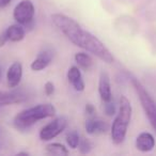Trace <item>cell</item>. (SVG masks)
<instances>
[{
    "label": "cell",
    "instance_id": "2e32d148",
    "mask_svg": "<svg viewBox=\"0 0 156 156\" xmlns=\"http://www.w3.org/2000/svg\"><path fill=\"white\" fill-rule=\"evenodd\" d=\"M46 152L50 155L56 156H66L69 155L67 149L61 143H50L46 145Z\"/></svg>",
    "mask_w": 156,
    "mask_h": 156
},
{
    "label": "cell",
    "instance_id": "6da1fadb",
    "mask_svg": "<svg viewBox=\"0 0 156 156\" xmlns=\"http://www.w3.org/2000/svg\"><path fill=\"white\" fill-rule=\"evenodd\" d=\"M51 20L55 26L66 37L67 40H69V42L89 51L108 64L113 63L115 58L104 43L91 32L85 30L75 20L61 13L52 14Z\"/></svg>",
    "mask_w": 156,
    "mask_h": 156
},
{
    "label": "cell",
    "instance_id": "30bf717a",
    "mask_svg": "<svg viewBox=\"0 0 156 156\" xmlns=\"http://www.w3.org/2000/svg\"><path fill=\"white\" fill-rule=\"evenodd\" d=\"M23 77V65L20 62H14L10 65L7 72V81L10 88H15L20 85Z\"/></svg>",
    "mask_w": 156,
    "mask_h": 156
},
{
    "label": "cell",
    "instance_id": "8992f818",
    "mask_svg": "<svg viewBox=\"0 0 156 156\" xmlns=\"http://www.w3.org/2000/svg\"><path fill=\"white\" fill-rule=\"evenodd\" d=\"M34 5L30 0H22L13 11V17L20 25H29L34 17Z\"/></svg>",
    "mask_w": 156,
    "mask_h": 156
},
{
    "label": "cell",
    "instance_id": "7402d4cb",
    "mask_svg": "<svg viewBox=\"0 0 156 156\" xmlns=\"http://www.w3.org/2000/svg\"><path fill=\"white\" fill-rule=\"evenodd\" d=\"M8 41H9V40H8L7 34H5V32L3 31V32L0 34V47H3Z\"/></svg>",
    "mask_w": 156,
    "mask_h": 156
},
{
    "label": "cell",
    "instance_id": "277c9868",
    "mask_svg": "<svg viewBox=\"0 0 156 156\" xmlns=\"http://www.w3.org/2000/svg\"><path fill=\"white\" fill-rule=\"evenodd\" d=\"M130 81H132L133 86H134L135 90H136L138 98L140 100L141 106H142L143 110H144L145 115L149 119L150 123H151L152 127L155 129L156 132V103L155 101L152 98V96L149 94V92L145 90V88L142 86V83L135 77H130Z\"/></svg>",
    "mask_w": 156,
    "mask_h": 156
},
{
    "label": "cell",
    "instance_id": "5bb4252c",
    "mask_svg": "<svg viewBox=\"0 0 156 156\" xmlns=\"http://www.w3.org/2000/svg\"><path fill=\"white\" fill-rule=\"evenodd\" d=\"M5 34L8 37V40L11 42H20L24 40L25 34H26V31L23 28L22 25L15 24L10 26L7 30L5 31Z\"/></svg>",
    "mask_w": 156,
    "mask_h": 156
},
{
    "label": "cell",
    "instance_id": "8fae6325",
    "mask_svg": "<svg viewBox=\"0 0 156 156\" xmlns=\"http://www.w3.org/2000/svg\"><path fill=\"white\" fill-rule=\"evenodd\" d=\"M67 79L69 83L73 86V88L78 92H83L85 90V83H83V76L80 69L77 66H71L67 72Z\"/></svg>",
    "mask_w": 156,
    "mask_h": 156
},
{
    "label": "cell",
    "instance_id": "d4e9b609",
    "mask_svg": "<svg viewBox=\"0 0 156 156\" xmlns=\"http://www.w3.org/2000/svg\"><path fill=\"white\" fill-rule=\"evenodd\" d=\"M0 79H1V69H0Z\"/></svg>",
    "mask_w": 156,
    "mask_h": 156
},
{
    "label": "cell",
    "instance_id": "5b68a950",
    "mask_svg": "<svg viewBox=\"0 0 156 156\" xmlns=\"http://www.w3.org/2000/svg\"><path fill=\"white\" fill-rule=\"evenodd\" d=\"M67 124H69V121H67L66 117L61 115V117L56 118L42 128L40 132V139L42 141H49L56 138L66 128Z\"/></svg>",
    "mask_w": 156,
    "mask_h": 156
},
{
    "label": "cell",
    "instance_id": "44dd1931",
    "mask_svg": "<svg viewBox=\"0 0 156 156\" xmlns=\"http://www.w3.org/2000/svg\"><path fill=\"white\" fill-rule=\"evenodd\" d=\"M86 112L89 115H93L95 113V108L92 104H87L86 105Z\"/></svg>",
    "mask_w": 156,
    "mask_h": 156
},
{
    "label": "cell",
    "instance_id": "603a6c76",
    "mask_svg": "<svg viewBox=\"0 0 156 156\" xmlns=\"http://www.w3.org/2000/svg\"><path fill=\"white\" fill-rule=\"evenodd\" d=\"M12 0H0V9H5V7L10 5Z\"/></svg>",
    "mask_w": 156,
    "mask_h": 156
},
{
    "label": "cell",
    "instance_id": "7c38bea8",
    "mask_svg": "<svg viewBox=\"0 0 156 156\" xmlns=\"http://www.w3.org/2000/svg\"><path fill=\"white\" fill-rule=\"evenodd\" d=\"M155 147V139L150 133H141L136 139V147L140 152H150Z\"/></svg>",
    "mask_w": 156,
    "mask_h": 156
},
{
    "label": "cell",
    "instance_id": "ac0fdd59",
    "mask_svg": "<svg viewBox=\"0 0 156 156\" xmlns=\"http://www.w3.org/2000/svg\"><path fill=\"white\" fill-rule=\"evenodd\" d=\"M92 147H93V144H92V142L90 140H88V139H86V138L80 139L79 144H78V149H79V152H80L81 154L90 153Z\"/></svg>",
    "mask_w": 156,
    "mask_h": 156
},
{
    "label": "cell",
    "instance_id": "9c48e42d",
    "mask_svg": "<svg viewBox=\"0 0 156 156\" xmlns=\"http://www.w3.org/2000/svg\"><path fill=\"white\" fill-rule=\"evenodd\" d=\"M85 127L87 133L90 135L105 134L109 129V125L107 122H105L104 120L100 119V118H94V117H91L90 119L87 120Z\"/></svg>",
    "mask_w": 156,
    "mask_h": 156
},
{
    "label": "cell",
    "instance_id": "e0dca14e",
    "mask_svg": "<svg viewBox=\"0 0 156 156\" xmlns=\"http://www.w3.org/2000/svg\"><path fill=\"white\" fill-rule=\"evenodd\" d=\"M66 143L69 147L72 149H76L79 144V141H80V137H79V134H78L76 130H72L69 134L66 135Z\"/></svg>",
    "mask_w": 156,
    "mask_h": 156
},
{
    "label": "cell",
    "instance_id": "3957f363",
    "mask_svg": "<svg viewBox=\"0 0 156 156\" xmlns=\"http://www.w3.org/2000/svg\"><path fill=\"white\" fill-rule=\"evenodd\" d=\"M130 119H132V105L126 96L122 95L119 102V112L111 126V138L115 144H121L124 141Z\"/></svg>",
    "mask_w": 156,
    "mask_h": 156
},
{
    "label": "cell",
    "instance_id": "52a82bcc",
    "mask_svg": "<svg viewBox=\"0 0 156 156\" xmlns=\"http://www.w3.org/2000/svg\"><path fill=\"white\" fill-rule=\"evenodd\" d=\"M27 100V95L20 90L1 91L0 90V106L20 104Z\"/></svg>",
    "mask_w": 156,
    "mask_h": 156
},
{
    "label": "cell",
    "instance_id": "9a60e30c",
    "mask_svg": "<svg viewBox=\"0 0 156 156\" xmlns=\"http://www.w3.org/2000/svg\"><path fill=\"white\" fill-rule=\"evenodd\" d=\"M75 61L78 64V66H80L81 69H86V71L89 69L92 66V64H93L92 58L88 54H85V52H78V54H76Z\"/></svg>",
    "mask_w": 156,
    "mask_h": 156
},
{
    "label": "cell",
    "instance_id": "d6986e66",
    "mask_svg": "<svg viewBox=\"0 0 156 156\" xmlns=\"http://www.w3.org/2000/svg\"><path fill=\"white\" fill-rule=\"evenodd\" d=\"M104 111L108 117H112L113 115L115 113V102L110 101V102H106L104 105Z\"/></svg>",
    "mask_w": 156,
    "mask_h": 156
},
{
    "label": "cell",
    "instance_id": "ba28073f",
    "mask_svg": "<svg viewBox=\"0 0 156 156\" xmlns=\"http://www.w3.org/2000/svg\"><path fill=\"white\" fill-rule=\"evenodd\" d=\"M98 93L104 103L112 101V92H111L110 77L107 72L103 71L100 75V81H98Z\"/></svg>",
    "mask_w": 156,
    "mask_h": 156
},
{
    "label": "cell",
    "instance_id": "ffe728a7",
    "mask_svg": "<svg viewBox=\"0 0 156 156\" xmlns=\"http://www.w3.org/2000/svg\"><path fill=\"white\" fill-rule=\"evenodd\" d=\"M44 90H45L46 95H51V94H54V92H55V86H54V83H50V81H47V83H45Z\"/></svg>",
    "mask_w": 156,
    "mask_h": 156
},
{
    "label": "cell",
    "instance_id": "7a4b0ae2",
    "mask_svg": "<svg viewBox=\"0 0 156 156\" xmlns=\"http://www.w3.org/2000/svg\"><path fill=\"white\" fill-rule=\"evenodd\" d=\"M56 108L51 104H40L17 113L13 120V124L16 129L26 130L40 120L56 115Z\"/></svg>",
    "mask_w": 156,
    "mask_h": 156
},
{
    "label": "cell",
    "instance_id": "4fadbf2b",
    "mask_svg": "<svg viewBox=\"0 0 156 156\" xmlns=\"http://www.w3.org/2000/svg\"><path fill=\"white\" fill-rule=\"evenodd\" d=\"M51 60H52V55L49 51H47V50H44V51L40 52L39 56L31 63V69L35 72L42 71V69H46L50 64Z\"/></svg>",
    "mask_w": 156,
    "mask_h": 156
},
{
    "label": "cell",
    "instance_id": "cb8c5ba5",
    "mask_svg": "<svg viewBox=\"0 0 156 156\" xmlns=\"http://www.w3.org/2000/svg\"><path fill=\"white\" fill-rule=\"evenodd\" d=\"M16 155H29V153H27V152H20Z\"/></svg>",
    "mask_w": 156,
    "mask_h": 156
}]
</instances>
